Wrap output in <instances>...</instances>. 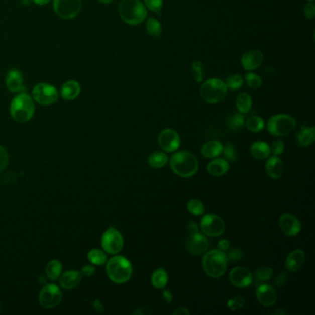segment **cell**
Listing matches in <instances>:
<instances>
[{"label": "cell", "instance_id": "6da1fadb", "mask_svg": "<svg viewBox=\"0 0 315 315\" xmlns=\"http://www.w3.org/2000/svg\"><path fill=\"white\" fill-rule=\"evenodd\" d=\"M169 164L172 171L181 178H190L194 176L199 168V163L195 155L187 151L174 154Z\"/></svg>", "mask_w": 315, "mask_h": 315}, {"label": "cell", "instance_id": "7a4b0ae2", "mask_svg": "<svg viewBox=\"0 0 315 315\" xmlns=\"http://www.w3.org/2000/svg\"><path fill=\"white\" fill-rule=\"evenodd\" d=\"M119 12L121 20L132 26L143 23L147 17V9L141 0H121Z\"/></svg>", "mask_w": 315, "mask_h": 315}, {"label": "cell", "instance_id": "3957f363", "mask_svg": "<svg viewBox=\"0 0 315 315\" xmlns=\"http://www.w3.org/2000/svg\"><path fill=\"white\" fill-rule=\"evenodd\" d=\"M11 115L12 119L19 123H24L30 121L35 112L34 99L26 92L19 93L13 98L11 103Z\"/></svg>", "mask_w": 315, "mask_h": 315}, {"label": "cell", "instance_id": "277c9868", "mask_svg": "<svg viewBox=\"0 0 315 315\" xmlns=\"http://www.w3.org/2000/svg\"><path fill=\"white\" fill-rule=\"evenodd\" d=\"M106 269L109 279L117 284L126 283L132 277V264L123 256H114L109 259Z\"/></svg>", "mask_w": 315, "mask_h": 315}, {"label": "cell", "instance_id": "5b68a950", "mask_svg": "<svg viewBox=\"0 0 315 315\" xmlns=\"http://www.w3.org/2000/svg\"><path fill=\"white\" fill-rule=\"evenodd\" d=\"M228 259L225 252L213 250L202 258V268L208 276L212 278L221 277L227 271Z\"/></svg>", "mask_w": 315, "mask_h": 315}, {"label": "cell", "instance_id": "8992f818", "mask_svg": "<svg viewBox=\"0 0 315 315\" xmlns=\"http://www.w3.org/2000/svg\"><path fill=\"white\" fill-rule=\"evenodd\" d=\"M200 94L206 103L216 104L221 103L227 97L228 87L223 80L212 78L204 81L200 86Z\"/></svg>", "mask_w": 315, "mask_h": 315}, {"label": "cell", "instance_id": "52a82bcc", "mask_svg": "<svg viewBox=\"0 0 315 315\" xmlns=\"http://www.w3.org/2000/svg\"><path fill=\"white\" fill-rule=\"evenodd\" d=\"M296 125L297 121L291 116L278 114L270 118L267 123V129L272 135L283 137L290 134L296 128Z\"/></svg>", "mask_w": 315, "mask_h": 315}, {"label": "cell", "instance_id": "ba28073f", "mask_svg": "<svg viewBox=\"0 0 315 315\" xmlns=\"http://www.w3.org/2000/svg\"><path fill=\"white\" fill-rule=\"evenodd\" d=\"M32 94L33 99L41 106L54 104L57 103L59 98V93L57 92V88L46 82H41L36 84L33 89Z\"/></svg>", "mask_w": 315, "mask_h": 315}, {"label": "cell", "instance_id": "9c48e42d", "mask_svg": "<svg viewBox=\"0 0 315 315\" xmlns=\"http://www.w3.org/2000/svg\"><path fill=\"white\" fill-rule=\"evenodd\" d=\"M53 8L58 17L71 20L80 14L82 9L81 0H53Z\"/></svg>", "mask_w": 315, "mask_h": 315}, {"label": "cell", "instance_id": "30bf717a", "mask_svg": "<svg viewBox=\"0 0 315 315\" xmlns=\"http://www.w3.org/2000/svg\"><path fill=\"white\" fill-rule=\"evenodd\" d=\"M101 244L104 252L109 254H117L122 250L124 245V240L118 229L110 227L103 232Z\"/></svg>", "mask_w": 315, "mask_h": 315}, {"label": "cell", "instance_id": "8fae6325", "mask_svg": "<svg viewBox=\"0 0 315 315\" xmlns=\"http://www.w3.org/2000/svg\"><path fill=\"white\" fill-rule=\"evenodd\" d=\"M201 231L210 237H219L226 229V224L219 216L214 214L205 215L200 220Z\"/></svg>", "mask_w": 315, "mask_h": 315}, {"label": "cell", "instance_id": "7c38bea8", "mask_svg": "<svg viewBox=\"0 0 315 315\" xmlns=\"http://www.w3.org/2000/svg\"><path fill=\"white\" fill-rule=\"evenodd\" d=\"M62 300V293L59 287L54 284H48L41 290L39 302L46 309H53L57 307Z\"/></svg>", "mask_w": 315, "mask_h": 315}, {"label": "cell", "instance_id": "4fadbf2b", "mask_svg": "<svg viewBox=\"0 0 315 315\" xmlns=\"http://www.w3.org/2000/svg\"><path fill=\"white\" fill-rule=\"evenodd\" d=\"M158 143L166 153H173L179 148L180 137L176 131L165 129L158 135Z\"/></svg>", "mask_w": 315, "mask_h": 315}, {"label": "cell", "instance_id": "5bb4252c", "mask_svg": "<svg viewBox=\"0 0 315 315\" xmlns=\"http://www.w3.org/2000/svg\"><path fill=\"white\" fill-rule=\"evenodd\" d=\"M187 251L191 253L192 255H202L208 251L209 249V241L206 236L200 233H196L189 236V239L186 242Z\"/></svg>", "mask_w": 315, "mask_h": 315}, {"label": "cell", "instance_id": "9a60e30c", "mask_svg": "<svg viewBox=\"0 0 315 315\" xmlns=\"http://www.w3.org/2000/svg\"><path fill=\"white\" fill-rule=\"evenodd\" d=\"M229 279L232 285L240 288H245L251 286L252 283V274L245 267L238 266L230 271Z\"/></svg>", "mask_w": 315, "mask_h": 315}, {"label": "cell", "instance_id": "2e32d148", "mask_svg": "<svg viewBox=\"0 0 315 315\" xmlns=\"http://www.w3.org/2000/svg\"><path fill=\"white\" fill-rule=\"evenodd\" d=\"M279 226L286 236L298 235L301 230V223L298 218L291 214H283L279 218Z\"/></svg>", "mask_w": 315, "mask_h": 315}, {"label": "cell", "instance_id": "e0dca14e", "mask_svg": "<svg viewBox=\"0 0 315 315\" xmlns=\"http://www.w3.org/2000/svg\"><path fill=\"white\" fill-rule=\"evenodd\" d=\"M6 85L9 91L13 93L25 92V86L23 84V77L22 72L17 69H12L6 76Z\"/></svg>", "mask_w": 315, "mask_h": 315}, {"label": "cell", "instance_id": "ac0fdd59", "mask_svg": "<svg viewBox=\"0 0 315 315\" xmlns=\"http://www.w3.org/2000/svg\"><path fill=\"white\" fill-rule=\"evenodd\" d=\"M264 62V54L260 50H250L243 54L241 57V65L246 70L258 69Z\"/></svg>", "mask_w": 315, "mask_h": 315}, {"label": "cell", "instance_id": "d6986e66", "mask_svg": "<svg viewBox=\"0 0 315 315\" xmlns=\"http://www.w3.org/2000/svg\"><path fill=\"white\" fill-rule=\"evenodd\" d=\"M256 297L258 301L264 307H271L275 305L277 299V295L275 288L270 285H261L256 289Z\"/></svg>", "mask_w": 315, "mask_h": 315}, {"label": "cell", "instance_id": "ffe728a7", "mask_svg": "<svg viewBox=\"0 0 315 315\" xmlns=\"http://www.w3.org/2000/svg\"><path fill=\"white\" fill-rule=\"evenodd\" d=\"M265 170L270 178L278 179L283 176L285 172V166L283 161L281 160L277 155H274L271 156L266 162Z\"/></svg>", "mask_w": 315, "mask_h": 315}, {"label": "cell", "instance_id": "44dd1931", "mask_svg": "<svg viewBox=\"0 0 315 315\" xmlns=\"http://www.w3.org/2000/svg\"><path fill=\"white\" fill-rule=\"evenodd\" d=\"M81 87L77 80H70L64 82L60 90V95L64 100L71 101L74 100L80 95Z\"/></svg>", "mask_w": 315, "mask_h": 315}, {"label": "cell", "instance_id": "7402d4cb", "mask_svg": "<svg viewBox=\"0 0 315 315\" xmlns=\"http://www.w3.org/2000/svg\"><path fill=\"white\" fill-rule=\"evenodd\" d=\"M305 253L301 250H295L288 254L286 260V269L289 272H297L303 266Z\"/></svg>", "mask_w": 315, "mask_h": 315}, {"label": "cell", "instance_id": "603a6c76", "mask_svg": "<svg viewBox=\"0 0 315 315\" xmlns=\"http://www.w3.org/2000/svg\"><path fill=\"white\" fill-rule=\"evenodd\" d=\"M81 278H82V275L80 274V272L69 270L60 276L59 284L61 287H63L65 289H72L80 284Z\"/></svg>", "mask_w": 315, "mask_h": 315}, {"label": "cell", "instance_id": "cb8c5ba5", "mask_svg": "<svg viewBox=\"0 0 315 315\" xmlns=\"http://www.w3.org/2000/svg\"><path fill=\"white\" fill-rule=\"evenodd\" d=\"M296 140L299 146L307 147L314 143L315 129L313 127H302L297 133Z\"/></svg>", "mask_w": 315, "mask_h": 315}, {"label": "cell", "instance_id": "d4e9b609", "mask_svg": "<svg viewBox=\"0 0 315 315\" xmlns=\"http://www.w3.org/2000/svg\"><path fill=\"white\" fill-rule=\"evenodd\" d=\"M229 162L223 158H217L212 160L207 166V170L214 177H221L229 171Z\"/></svg>", "mask_w": 315, "mask_h": 315}, {"label": "cell", "instance_id": "484cf974", "mask_svg": "<svg viewBox=\"0 0 315 315\" xmlns=\"http://www.w3.org/2000/svg\"><path fill=\"white\" fill-rule=\"evenodd\" d=\"M223 144L218 141H209L202 144L200 148V153L202 156L206 158H214L222 154Z\"/></svg>", "mask_w": 315, "mask_h": 315}, {"label": "cell", "instance_id": "4316f807", "mask_svg": "<svg viewBox=\"0 0 315 315\" xmlns=\"http://www.w3.org/2000/svg\"><path fill=\"white\" fill-rule=\"evenodd\" d=\"M250 151L252 156L258 160H264L268 158L271 154L269 145L264 142H255L252 143Z\"/></svg>", "mask_w": 315, "mask_h": 315}, {"label": "cell", "instance_id": "83f0119b", "mask_svg": "<svg viewBox=\"0 0 315 315\" xmlns=\"http://www.w3.org/2000/svg\"><path fill=\"white\" fill-rule=\"evenodd\" d=\"M152 285L156 289H163L168 282V275L164 268H158L153 273L151 277Z\"/></svg>", "mask_w": 315, "mask_h": 315}, {"label": "cell", "instance_id": "f1b7e54d", "mask_svg": "<svg viewBox=\"0 0 315 315\" xmlns=\"http://www.w3.org/2000/svg\"><path fill=\"white\" fill-rule=\"evenodd\" d=\"M168 162V156L163 152H155L148 157V164L153 168H162Z\"/></svg>", "mask_w": 315, "mask_h": 315}, {"label": "cell", "instance_id": "f546056e", "mask_svg": "<svg viewBox=\"0 0 315 315\" xmlns=\"http://www.w3.org/2000/svg\"><path fill=\"white\" fill-rule=\"evenodd\" d=\"M236 107L242 114L248 113L252 108V97L246 92L240 93L236 100Z\"/></svg>", "mask_w": 315, "mask_h": 315}, {"label": "cell", "instance_id": "4dcf8cb0", "mask_svg": "<svg viewBox=\"0 0 315 315\" xmlns=\"http://www.w3.org/2000/svg\"><path fill=\"white\" fill-rule=\"evenodd\" d=\"M62 272V264L57 260H52L46 267V273L47 277L50 280H57L61 275Z\"/></svg>", "mask_w": 315, "mask_h": 315}, {"label": "cell", "instance_id": "1f68e13d", "mask_svg": "<svg viewBox=\"0 0 315 315\" xmlns=\"http://www.w3.org/2000/svg\"><path fill=\"white\" fill-rule=\"evenodd\" d=\"M146 31L150 36L155 38L159 37L162 34V25L160 22L155 18H148L146 21Z\"/></svg>", "mask_w": 315, "mask_h": 315}, {"label": "cell", "instance_id": "d6a6232c", "mask_svg": "<svg viewBox=\"0 0 315 315\" xmlns=\"http://www.w3.org/2000/svg\"><path fill=\"white\" fill-rule=\"evenodd\" d=\"M247 129L252 132H261L264 128V121L259 116L250 117L244 123Z\"/></svg>", "mask_w": 315, "mask_h": 315}, {"label": "cell", "instance_id": "836d02e7", "mask_svg": "<svg viewBox=\"0 0 315 315\" xmlns=\"http://www.w3.org/2000/svg\"><path fill=\"white\" fill-rule=\"evenodd\" d=\"M88 260L94 265H103L107 263V254L99 250V249H92L88 253Z\"/></svg>", "mask_w": 315, "mask_h": 315}, {"label": "cell", "instance_id": "e575fe53", "mask_svg": "<svg viewBox=\"0 0 315 315\" xmlns=\"http://www.w3.org/2000/svg\"><path fill=\"white\" fill-rule=\"evenodd\" d=\"M245 123V117L242 113H235L231 115L228 119V126L232 131H237L241 129Z\"/></svg>", "mask_w": 315, "mask_h": 315}, {"label": "cell", "instance_id": "d590c367", "mask_svg": "<svg viewBox=\"0 0 315 315\" xmlns=\"http://www.w3.org/2000/svg\"><path fill=\"white\" fill-rule=\"evenodd\" d=\"M191 74L196 82H201L204 78V67L199 60H195L191 64Z\"/></svg>", "mask_w": 315, "mask_h": 315}, {"label": "cell", "instance_id": "8d00e7d4", "mask_svg": "<svg viewBox=\"0 0 315 315\" xmlns=\"http://www.w3.org/2000/svg\"><path fill=\"white\" fill-rule=\"evenodd\" d=\"M228 89H230L232 91H237L243 86V79L240 74L229 75L225 81Z\"/></svg>", "mask_w": 315, "mask_h": 315}, {"label": "cell", "instance_id": "74e56055", "mask_svg": "<svg viewBox=\"0 0 315 315\" xmlns=\"http://www.w3.org/2000/svg\"><path fill=\"white\" fill-rule=\"evenodd\" d=\"M187 208H188V211L194 216H200L204 213V210H205L203 203L200 200H196V199L189 200L187 204Z\"/></svg>", "mask_w": 315, "mask_h": 315}, {"label": "cell", "instance_id": "f35d334b", "mask_svg": "<svg viewBox=\"0 0 315 315\" xmlns=\"http://www.w3.org/2000/svg\"><path fill=\"white\" fill-rule=\"evenodd\" d=\"M246 303L245 298L241 296H236L234 298H231L229 299L227 306L230 310L232 311H237L239 309H242L244 307V305Z\"/></svg>", "mask_w": 315, "mask_h": 315}, {"label": "cell", "instance_id": "ab89813d", "mask_svg": "<svg viewBox=\"0 0 315 315\" xmlns=\"http://www.w3.org/2000/svg\"><path fill=\"white\" fill-rule=\"evenodd\" d=\"M245 80H246L248 86L251 87L252 89H259L263 84L262 78L259 75L252 73V72L247 73L245 75Z\"/></svg>", "mask_w": 315, "mask_h": 315}, {"label": "cell", "instance_id": "60d3db41", "mask_svg": "<svg viewBox=\"0 0 315 315\" xmlns=\"http://www.w3.org/2000/svg\"><path fill=\"white\" fill-rule=\"evenodd\" d=\"M164 0H143V4L151 12L159 14L163 8Z\"/></svg>", "mask_w": 315, "mask_h": 315}, {"label": "cell", "instance_id": "b9f144b4", "mask_svg": "<svg viewBox=\"0 0 315 315\" xmlns=\"http://www.w3.org/2000/svg\"><path fill=\"white\" fill-rule=\"evenodd\" d=\"M222 154L229 161H235L237 159V152L233 143H228L223 146Z\"/></svg>", "mask_w": 315, "mask_h": 315}, {"label": "cell", "instance_id": "7bdbcfd3", "mask_svg": "<svg viewBox=\"0 0 315 315\" xmlns=\"http://www.w3.org/2000/svg\"><path fill=\"white\" fill-rule=\"evenodd\" d=\"M272 276H273V270L268 266L262 267V268L258 269L257 272H256V277H257L258 280L263 281V282L269 280Z\"/></svg>", "mask_w": 315, "mask_h": 315}, {"label": "cell", "instance_id": "ee69618b", "mask_svg": "<svg viewBox=\"0 0 315 315\" xmlns=\"http://www.w3.org/2000/svg\"><path fill=\"white\" fill-rule=\"evenodd\" d=\"M10 162V157L7 150L0 145V172L4 171Z\"/></svg>", "mask_w": 315, "mask_h": 315}, {"label": "cell", "instance_id": "f6af8a7d", "mask_svg": "<svg viewBox=\"0 0 315 315\" xmlns=\"http://www.w3.org/2000/svg\"><path fill=\"white\" fill-rule=\"evenodd\" d=\"M271 152L275 155H280L283 154L284 150H285V144L282 140H275L274 143H272L271 147Z\"/></svg>", "mask_w": 315, "mask_h": 315}, {"label": "cell", "instance_id": "bcb514c9", "mask_svg": "<svg viewBox=\"0 0 315 315\" xmlns=\"http://www.w3.org/2000/svg\"><path fill=\"white\" fill-rule=\"evenodd\" d=\"M242 256H243V252H241L240 249L236 248L229 251L227 259L231 262H239L242 259Z\"/></svg>", "mask_w": 315, "mask_h": 315}, {"label": "cell", "instance_id": "7dc6e473", "mask_svg": "<svg viewBox=\"0 0 315 315\" xmlns=\"http://www.w3.org/2000/svg\"><path fill=\"white\" fill-rule=\"evenodd\" d=\"M304 15L308 20H313L315 18V5L313 1L308 2L304 8Z\"/></svg>", "mask_w": 315, "mask_h": 315}, {"label": "cell", "instance_id": "c3c4849f", "mask_svg": "<svg viewBox=\"0 0 315 315\" xmlns=\"http://www.w3.org/2000/svg\"><path fill=\"white\" fill-rule=\"evenodd\" d=\"M287 280V274L286 273H281L280 275H277L274 280V286L276 288H279L281 286H284V284Z\"/></svg>", "mask_w": 315, "mask_h": 315}, {"label": "cell", "instance_id": "681fc988", "mask_svg": "<svg viewBox=\"0 0 315 315\" xmlns=\"http://www.w3.org/2000/svg\"><path fill=\"white\" fill-rule=\"evenodd\" d=\"M94 273H95V268L92 265H86L80 272L82 276H92Z\"/></svg>", "mask_w": 315, "mask_h": 315}, {"label": "cell", "instance_id": "f907efd6", "mask_svg": "<svg viewBox=\"0 0 315 315\" xmlns=\"http://www.w3.org/2000/svg\"><path fill=\"white\" fill-rule=\"evenodd\" d=\"M187 229H188V231L190 233V235L196 234V233L199 232V227H198L197 223H195L193 221L188 223V225H187Z\"/></svg>", "mask_w": 315, "mask_h": 315}, {"label": "cell", "instance_id": "816d5d0a", "mask_svg": "<svg viewBox=\"0 0 315 315\" xmlns=\"http://www.w3.org/2000/svg\"><path fill=\"white\" fill-rule=\"evenodd\" d=\"M229 242L228 240H221V241H218V250L222 251V252H226L229 249Z\"/></svg>", "mask_w": 315, "mask_h": 315}, {"label": "cell", "instance_id": "f5cc1de1", "mask_svg": "<svg viewBox=\"0 0 315 315\" xmlns=\"http://www.w3.org/2000/svg\"><path fill=\"white\" fill-rule=\"evenodd\" d=\"M163 298H164V300L166 302L169 303V302H171L172 299H173V295H172V293L169 290H166V291H164V293H163Z\"/></svg>", "mask_w": 315, "mask_h": 315}, {"label": "cell", "instance_id": "db71d44e", "mask_svg": "<svg viewBox=\"0 0 315 315\" xmlns=\"http://www.w3.org/2000/svg\"><path fill=\"white\" fill-rule=\"evenodd\" d=\"M174 315H189V310L186 309V308H178V309H176L174 312Z\"/></svg>", "mask_w": 315, "mask_h": 315}, {"label": "cell", "instance_id": "11a10c76", "mask_svg": "<svg viewBox=\"0 0 315 315\" xmlns=\"http://www.w3.org/2000/svg\"><path fill=\"white\" fill-rule=\"evenodd\" d=\"M34 1V3H35L36 5H39V6H44V5H46V4H48L51 0H33Z\"/></svg>", "mask_w": 315, "mask_h": 315}, {"label": "cell", "instance_id": "9f6ffc18", "mask_svg": "<svg viewBox=\"0 0 315 315\" xmlns=\"http://www.w3.org/2000/svg\"><path fill=\"white\" fill-rule=\"evenodd\" d=\"M99 2H101V3H103V4H110V3H112L114 0H98Z\"/></svg>", "mask_w": 315, "mask_h": 315}, {"label": "cell", "instance_id": "6f0895ef", "mask_svg": "<svg viewBox=\"0 0 315 315\" xmlns=\"http://www.w3.org/2000/svg\"><path fill=\"white\" fill-rule=\"evenodd\" d=\"M307 1H309V2H311V1H314V0H307Z\"/></svg>", "mask_w": 315, "mask_h": 315}]
</instances>
